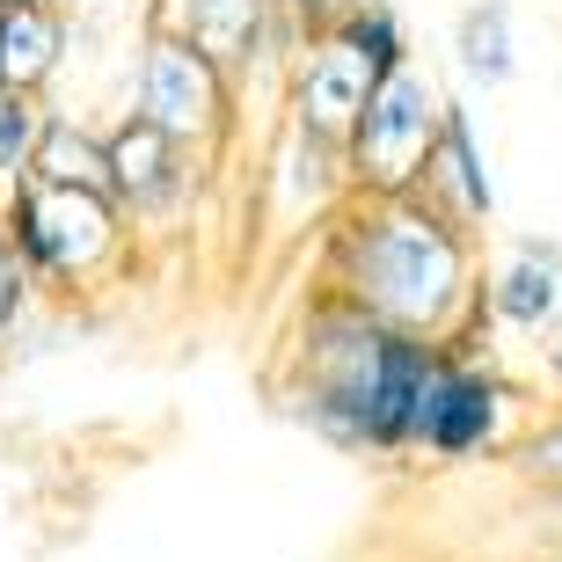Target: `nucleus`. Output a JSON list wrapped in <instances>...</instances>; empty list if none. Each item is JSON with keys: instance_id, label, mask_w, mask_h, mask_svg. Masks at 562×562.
<instances>
[{"instance_id": "nucleus-1", "label": "nucleus", "mask_w": 562, "mask_h": 562, "mask_svg": "<svg viewBox=\"0 0 562 562\" xmlns=\"http://www.w3.org/2000/svg\"><path fill=\"white\" fill-rule=\"evenodd\" d=\"M446 366V344L402 336L351 300L307 285L278 336L271 402L351 460H417V417Z\"/></svg>"}, {"instance_id": "nucleus-2", "label": "nucleus", "mask_w": 562, "mask_h": 562, "mask_svg": "<svg viewBox=\"0 0 562 562\" xmlns=\"http://www.w3.org/2000/svg\"><path fill=\"white\" fill-rule=\"evenodd\" d=\"M314 285L402 336L446 344L460 366L497 358L482 241L438 220L424 198H344L336 220L314 234Z\"/></svg>"}, {"instance_id": "nucleus-3", "label": "nucleus", "mask_w": 562, "mask_h": 562, "mask_svg": "<svg viewBox=\"0 0 562 562\" xmlns=\"http://www.w3.org/2000/svg\"><path fill=\"white\" fill-rule=\"evenodd\" d=\"M0 220L15 234L22 263L37 278V292H74L103 285L110 271L132 263V220L103 190H52V183H15L0 190Z\"/></svg>"}, {"instance_id": "nucleus-4", "label": "nucleus", "mask_w": 562, "mask_h": 562, "mask_svg": "<svg viewBox=\"0 0 562 562\" xmlns=\"http://www.w3.org/2000/svg\"><path fill=\"white\" fill-rule=\"evenodd\" d=\"M541 417L533 409V387L519 373H504L497 358L482 366H446L417 417V460L424 468H475V460H504L526 438V424Z\"/></svg>"}, {"instance_id": "nucleus-5", "label": "nucleus", "mask_w": 562, "mask_h": 562, "mask_svg": "<svg viewBox=\"0 0 562 562\" xmlns=\"http://www.w3.org/2000/svg\"><path fill=\"white\" fill-rule=\"evenodd\" d=\"M446 88L424 74V66H402L373 88V103L358 117L351 146H344V183L351 198H417L424 161L438 146V125H446Z\"/></svg>"}, {"instance_id": "nucleus-6", "label": "nucleus", "mask_w": 562, "mask_h": 562, "mask_svg": "<svg viewBox=\"0 0 562 562\" xmlns=\"http://www.w3.org/2000/svg\"><path fill=\"white\" fill-rule=\"evenodd\" d=\"M132 110L146 125H161L168 139H183L190 154H220L241 110V88L176 30H146L139 37V66H132Z\"/></svg>"}, {"instance_id": "nucleus-7", "label": "nucleus", "mask_w": 562, "mask_h": 562, "mask_svg": "<svg viewBox=\"0 0 562 562\" xmlns=\"http://www.w3.org/2000/svg\"><path fill=\"white\" fill-rule=\"evenodd\" d=\"M380 81H387V74L366 59V44H358L351 30H322V37H307L285 66V125L300 132V139L344 154Z\"/></svg>"}, {"instance_id": "nucleus-8", "label": "nucleus", "mask_w": 562, "mask_h": 562, "mask_svg": "<svg viewBox=\"0 0 562 562\" xmlns=\"http://www.w3.org/2000/svg\"><path fill=\"white\" fill-rule=\"evenodd\" d=\"M146 30L190 37L234 88H249L263 66L285 74L292 52L307 44L285 15H278V0H154V8H146Z\"/></svg>"}, {"instance_id": "nucleus-9", "label": "nucleus", "mask_w": 562, "mask_h": 562, "mask_svg": "<svg viewBox=\"0 0 562 562\" xmlns=\"http://www.w3.org/2000/svg\"><path fill=\"white\" fill-rule=\"evenodd\" d=\"M103 154H110V198L132 227H168L198 198V176H205V154H190L183 139L146 125L139 110H125L103 132Z\"/></svg>"}, {"instance_id": "nucleus-10", "label": "nucleus", "mask_w": 562, "mask_h": 562, "mask_svg": "<svg viewBox=\"0 0 562 562\" xmlns=\"http://www.w3.org/2000/svg\"><path fill=\"white\" fill-rule=\"evenodd\" d=\"M417 198L438 220H453L468 241H482V234L497 227V183H490V154L475 139L468 103H446V125H438V146H431V161H424Z\"/></svg>"}, {"instance_id": "nucleus-11", "label": "nucleus", "mask_w": 562, "mask_h": 562, "mask_svg": "<svg viewBox=\"0 0 562 562\" xmlns=\"http://www.w3.org/2000/svg\"><path fill=\"white\" fill-rule=\"evenodd\" d=\"M490 314L512 336L562 329V241L555 234H512L490 263Z\"/></svg>"}, {"instance_id": "nucleus-12", "label": "nucleus", "mask_w": 562, "mask_h": 562, "mask_svg": "<svg viewBox=\"0 0 562 562\" xmlns=\"http://www.w3.org/2000/svg\"><path fill=\"white\" fill-rule=\"evenodd\" d=\"M66 66V15L59 8H15L0 15V95H44Z\"/></svg>"}, {"instance_id": "nucleus-13", "label": "nucleus", "mask_w": 562, "mask_h": 562, "mask_svg": "<svg viewBox=\"0 0 562 562\" xmlns=\"http://www.w3.org/2000/svg\"><path fill=\"white\" fill-rule=\"evenodd\" d=\"M22 183H52V190H103L110 198V154H103V132L81 125V117H66L52 110L44 117V139H37V161Z\"/></svg>"}, {"instance_id": "nucleus-14", "label": "nucleus", "mask_w": 562, "mask_h": 562, "mask_svg": "<svg viewBox=\"0 0 562 562\" xmlns=\"http://www.w3.org/2000/svg\"><path fill=\"white\" fill-rule=\"evenodd\" d=\"M453 66L475 88H504L519 74V30H512L504 0H468L453 15Z\"/></svg>"}, {"instance_id": "nucleus-15", "label": "nucleus", "mask_w": 562, "mask_h": 562, "mask_svg": "<svg viewBox=\"0 0 562 562\" xmlns=\"http://www.w3.org/2000/svg\"><path fill=\"white\" fill-rule=\"evenodd\" d=\"M504 475L519 490H533L541 504H562V409H541L526 424V438L504 453Z\"/></svg>"}, {"instance_id": "nucleus-16", "label": "nucleus", "mask_w": 562, "mask_h": 562, "mask_svg": "<svg viewBox=\"0 0 562 562\" xmlns=\"http://www.w3.org/2000/svg\"><path fill=\"white\" fill-rule=\"evenodd\" d=\"M44 95H0V190H15L37 161V139H44Z\"/></svg>"}, {"instance_id": "nucleus-17", "label": "nucleus", "mask_w": 562, "mask_h": 562, "mask_svg": "<svg viewBox=\"0 0 562 562\" xmlns=\"http://www.w3.org/2000/svg\"><path fill=\"white\" fill-rule=\"evenodd\" d=\"M30 307H37V278H30L15 234H8V220H0V351L15 344V329L30 322Z\"/></svg>"}, {"instance_id": "nucleus-18", "label": "nucleus", "mask_w": 562, "mask_h": 562, "mask_svg": "<svg viewBox=\"0 0 562 562\" xmlns=\"http://www.w3.org/2000/svg\"><path fill=\"white\" fill-rule=\"evenodd\" d=\"M380 0H278V15L300 30V37H322V30H344L351 15H366Z\"/></svg>"}, {"instance_id": "nucleus-19", "label": "nucleus", "mask_w": 562, "mask_h": 562, "mask_svg": "<svg viewBox=\"0 0 562 562\" xmlns=\"http://www.w3.org/2000/svg\"><path fill=\"white\" fill-rule=\"evenodd\" d=\"M533 358H541V395L562 409V329L541 336V344H533Z\"/></svg>"}, {"instance_id": "nucleus-20", "label": "nucleus", "mask_w": 562, "mask_h": 562, "mask_svg": "<svg viewBox=\"0 0 562 562\" xmlns=\"http://www.w3.org/2000/svg\"><path fill=\"white\" fill-rule=\"evenodd\" d=\"M15 8H59V0H0V15H15Z\"/></svg>"}, {"instance_id": "nucleus-21", "label": "nucleus", "mask_w": 562, "mask_h": 562, "mask_svg": "<svg viewBox=\"0 0 562 562\" xmlns=\"http://www.w3.org/2000/svg\"><path fill=\"white\" fill-rule=\"evenodd\" d=\"M555 562H562V555H555Z\"/></svg>"}]
</instances>
